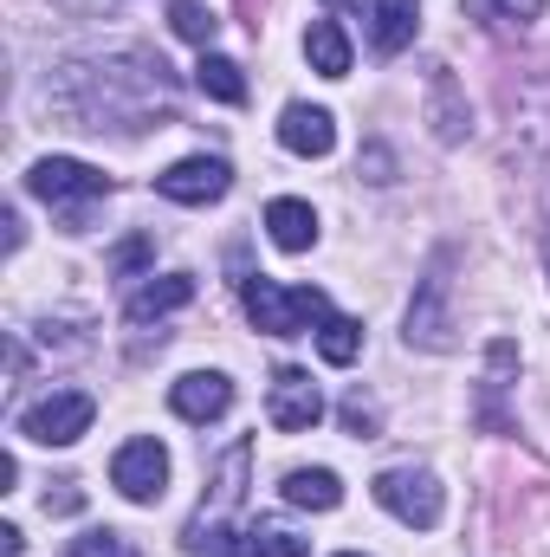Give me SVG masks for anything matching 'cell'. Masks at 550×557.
<instances>
[{
	"label": "cell",
	"instance_id": "7a4b0ae2",
	"mask_svg": "<svg viewBox=\"0 0 550 557\" xmlns=\"http://www.w3.org/2000/svg\"><path fill=\"white\" fill-rule=\"evenodd\" d=\"M240 298H247V318L266 331V337H298L304 324H324L330 318V298L317 285H273V278H240Z\"/></svg>",
	"mask_w": 550,
	"mask_h": 557
},
{
	"label": "cell",
	"instance_id": "2e32d148",
	"mask_svg": "<svg viewBox=\"0 0 550 557\" xmlns=\"http://www.w3.org/2000/svg\"><path fill=\"white\" fill-rule=\"evenodd\" d=\"M304 59H311L317 78H350V39H343V26H337V20H311Z\"/></svg>",
	"mask_w": 550,
	"mask_h": 557
},
{
	"label": "cell",
	"instance_id": "44dd1931",
	"mask_svg": "<svg viewBox=\"0 0 550 557\" xmlns=\"http://www.w3.org/2000/svg\"><path fill=\"white\" fill-rule=\"evenodd\" d=\"M168 26L188 39V46H201V52H214V33H221V20L201 7V0H168Z\"/></svg>",
	"mask_w": 550,
	"mask_h": 557
},
{
	"label": "cell",
	"instance_id": "9a60e30c",
	"mask_svg": "<svg viewBox=\"0 0 550 557\" xmlns=\"http://www.w3.org/2000/svg\"><path fill=\"white\" fill-rule=\"evenodd\" d=\"M188 298H195V278H188V273H168V278H149V285H137L124 311H130V324H149V318H168V311H182Z\"/></svg>",
	"mask_w": 550,
	"mask_h": 557
},
{
	"label": "cell",
	"instance_id": "f1b7e54d",
	"mask_svg": "<svg viewBox=\"0 0 550 557\" xmlns=\"http://www.w3.org/2000/svg\"><path fill=\"white\" fill-rule=\"evenodd\" d=\"M337 557H363V552H337Z\"/></svg>",
	"mask_w": 550,
	"mask_h": 557
},
{
	"label": "cell",
	"instance_id": "5b68a950",
	"mask_svg": "<svg viewBox=\"0 0 550 557\" xmlns=\"http://www.w3.org/2000/svg\"><path fill=\"white\" fill-rule=\"evenodd\" d=\"M111 486H117L130 506H155V499L168 493V447H162V441H149V434L124 441V447H117V460H111Z\"/></svg>",
	"mask_w": 550,
	"mask_h": 557
},
{
	"label": "cell",
	"instance_id": "ba28073f",
	"mask_svg": "<svg viewBox=\"0 0 550 557\" xmlns=\"http://www.w3.org/2000/svg\"><path fill=\"white\" fill-rule=\"evenodd\" d=\"M266 421H273L278 434H311V428L324 421V396H317V383H311L304 370H278L273 396H266Z\"/></svg>",
	"mask_w": 550,
	"mask_h": 557
},
{
	"label": "cell",
	"instance_id": "5bb4252c",
	"mask_svg": "<svg viewBox=\"0 0 550 557\" xmlns=\"http://www.w3.org/2000/svg\"><path fill=\"white\" fill-rule=\"evenodd\" d=\"M278 493H285V506H304V512H337L343 506V480L330 467H291Z\"/></svg>",
	"mask_w": 550,
	"mask_h": 557
},
{
	"label": "cell",
	"instance_id": "cb8c5ba5",
	"mask_svg": "<svg viewBox=\"0 0 550 557\" xmlns=\"http://www.w3.org/2000/svg\"><path fill=\"white\" fill-rule=\"evenodd\" d=\"M72 557H137V545L124 532H111V525H91V532L72 539Z\"/></svg>",
	"mask_w": 550,
	"mask_h": 557
},
{
	"label": "cell",
	"instance_id": "30bf717a",
	"mask_svg": "<svg viewBox=\"0 0 550 557\" xmlns=\"http://www.w3.org/2000/svg\"><path fill=\"white\" fill-rule=\"evenodd\" d=\"M278 143L291 149V156H330L337 149V124H330V111H317V104H285L278 111Z\"/></svg>",
	"mask_w": 550,
	"mask_h": 557
},
{
	"label": "cell",
	"instance_id": "4fadbf2b",
	"mask_svg": "<svg viewBox=\"0 0 550 557\" xmlns=\"http://www.w3.org/2000/svg\"><path fill=\"white\" fill-rule=\"evenodd\" d=\"M266 234H273L278 253H311V247H317V214H311V201L278 195L273 208H266Z\"/></svg>",
	"mask_w": 550,
	"mask_h": 557
},
{
	"label": "cell",
	"instance_id": "484cf974",
	"mask_svg": "<svg viewBox=\"0 0 550 557\" xmlns=\"http://www.w3.org/2000/svg\"><path fill=\"white\" fill-rule=\"evenodd\" d=\"M78 506H85V493L72 480H59V493H46V512H78Z\"/></svg>",
	"mask_w": 550,
	"mask_h": 557
},
{
	"label": "cell",
	"instance_id": "8fae6325",
	"mask_svg": "<svg viewBox=\"0 0 550 557\" xmlns=\"http://www.w3.org/2000/svg\"><path fill=\"white\" fill-rule=\"evenodd\" d=\"M182 552L188 557H253V539L227 519V512H195L188 519V532H182Z\"/></svg>",
	"mask_w": 550,
	"mask_h": 557
},
{
	"label": "cell",
	"instance_id": "7c38bea8",
	"mask_svg": "<svg viewBox=\"0 0 550 557\" xmlns=\"http://www.w3.org/2000/svg\"><path fill=\"white\" fill-rule=\"evenodd\" d=\"M414 26H421V0H376V13H370V46H376V59L409 52Z\"/></svg>",
	"mask_w": 550,
	"mask_h": 557
},
{
	"label": "cell",
	"instance_id": "277c9868",
	"mask_svg": "<svg viewBox=\"0 0 550 557\" xmlns=\"http://www.w3.org/2000/svg\"><path fill=\"white\" fill-rule=\"evenodd\" d=\"M91 421H98V403L85 389H52L33 409H20V434L39 441V447H72V441L91 434Z\"/></svg>",
	"mask_w": 550,
	"mask_h": 557
},
{
	"label": "cell",
	"instance_id": "9c48e42d",
	"mask_svg": "<svg viewBox=\"0 0 550 557\" xmlns=\"http://www.w3.org/2000/svg\"><path fill=\"white\" fill-rule=\"evenodd\" d=\"M168 409L182 421H195V428H208V421H221L234 409V383H227L221 370H188V376L168 389Z\"/></svg>",
	"mask_w": 550,
	"mask_h": 557
},
{
	"label": "cell",
	"instance_id": "8992f818",
	"mask_svg": "<svg viewBox=\"0 0 550 557\" xmlns=\"http://www.w3.org/2000/svg\"><path fill=\"white\" fill-rule=\"evenodd\" d=\"M453 278H447V253L427 267V278L414 285V305H409V344L421 350H447L453 344Z\"/></svg>",
	"mask_w": 550,
	"mask_h": 557
},
{
	"label": "cell",
	"instance_id": "ac0fdd59",
	"mask_svg": "<svg viewBox=\"0 0 550 557\" xmlns=\"http://www.w3.org/2000/svg\"><path fill=\"white\" fill-rule=\"evenodd\" d=\"M427 104H434V137L440 143L466 137V104H460V85H453L447 65H434V78H427Z\"/></svg>",
	"mask_w": 550,
	"mask_h": 557
},
{
	"label": "cell",
	"instance_id": "6da1fadb",
	"mask_svg": "<svg viewBox=\"0 0 550 557\" xmlns=\"http://www.w3.org/2000/svg\"><path fill=\"white\" fill-rule=\"evenodd\" d=\"M26 195H39L46 208H65V227L78 234L85 227V208L111 195V175L91 169V162H78V156H39L26 169Z\"/></svg>",
	"mask_w": 550,
	"mask_h": 557
},
{
	"label": "cell",
	"instance_id": "d4e9b609",
	"mask_svg": "<svg viewBox=\"0 0 550 557\" xmlns=\"http://www.w3.org/2000/svg\"><path fill=\"white\" fill-rule=\"evenodd\" d=\"M149 260H155V240H149V234H130L124 247H111V260H104V267H111V273H142Z\"/></svg>",
	"mask_w": 550,
	"mask_h": 557
},
{
	"label": "cell",
	"instance_id": "4316f807",
	"mask_svg": "<svg viewBox=\"0 0 550 557\" xmlns=\"http://www.w3.org/2000/svg\"><path fill=\"white\" fill-rule=\"evenodd\" d=\"M0 557H20V525H0Z\"/></svg>",
	"mask_w": 550,
	"mask_h": 557
},
{
	"label": "cell",
	"instance_id": "e0dca14e",
	"mask_svg": "<svg viewBox=\"0 0 550 557\" xmlns=\"http://www.w3.org/2000/svg\"><path fill=\"white\" fill-rule=\"evenodd\" d=\"M195 91L214 98V104H247V72H240L227 52H201V65H195Z\"/></svg>",
	"mask_w": 550,
	"mask_h": 557
},
{
	"label": "cell",
	"instance_id": "603a6c76",
	"mask_svg": "<svg viewBox=\"0 0 550 557\" xmlns=\"http://www.w3.org/2000/svg\"><path fill=\"white\" fill-rule=\"evenodd\" d=\"M337 416H343V434H357V441H376V434H383V409H376L363 389H350Z\"/></svg>",
	"mask_w": 550,
	"mask_h": 557
},
{
	"label": "cell",
	"instance_id": "d6986e66",
	"mask_svg": "<svg viewBox=\"0 0 550 557\" xmlns=\"http://www.w3.org/2000/svg\"><path fill=\"white\" fill-rule=\"evenodd\" d=\"M357 350H363V324L330 311V318L317 324V357H324L330 370H350V363H357Z\"/></svg>",
	"mask_w": 550,
	"mask_h": 557
},
{
	"label": "cell",
	"instance_id": "52a82bcc",
	"mask_svg": "<svg viewBox=\"0 0 550 557\" xmlns=\"http://www.w3.org/2000/svg\"><path fill=\"white\" fill-rule=\"evenodd\" d=\"M227 188H234V169H227L221 156H182L175 169L155 175V195H168V201H182V208H208V201H221Z\"/></svg>",
	"mask_w": 550,
	"mask_h": 557
},
{
	"label": "cell",
	"instance_id": "7402d4cb",
	"mask_svg": "<svg viewBox=\"0 0 550 557\" xmlns=\"http://www.w3.org/2000/svg\"><path fill=\"white\" fill-rule=\"evenodd\" d=\"M247 539H253V557H311V539H298L285 519H260Z\"/></svg>",
	"mask_w": 550,
	"mask_h": 557
},
{
	"label": "cell",
	"instance_id": "83f0119b",
	"mask_svg": "<svg viewBox=\"0 0 550 557\" xmlns=\"http://www.w3.org/2000/svg\"><path fill=\"white\" fill-rule=\"evenodd\" d=\"M324 7H337V13H357V7H363V0H324Z\"/></svg>",
	"mask_w": 550,
	"mask_h": 557
},
{
	"label": "cell",
	"instance_id": "ffe728a7",
	"mask_svg": "<svg viewBox=\"0 0 550 557\" xmlns=\"http://www.w3.org/2000/svg\"><path fill=\"white\" fill-rule=\"evenodd\" d=\"M460 13L479 26H532L545 13V0H460Z\"/></svg>",
	"mask_w": 550,
	"mask_h": 557
},
{
	"label": "cell",
	"instance_id": "3957f363",
	"mask_svg": "<svg viewBox=\"0 0 550 557\" xmlns=\"http://www.w3.org/2000/svg\"><path fill=\"white\" fill-rule=\"evenodd\" d=\"M376 506L389 512V519H402L409 532H434L440 525V512H447V493H440V480L427 473V467H389V473H376Z\"/></svg>",
	"mask_w": 550,
	"mask_h": 557
}]
</instances>
